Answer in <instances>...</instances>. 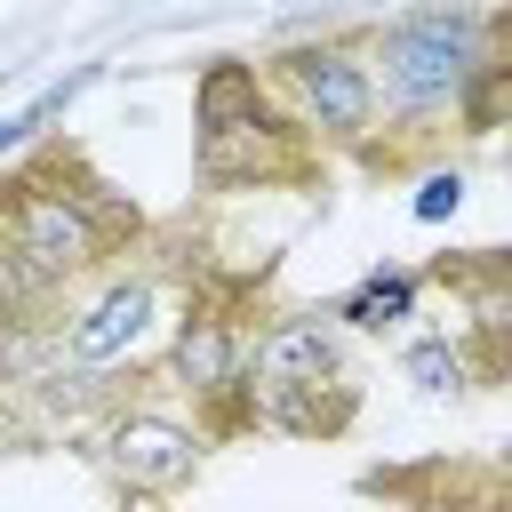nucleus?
I'll use <instances>...</instances> for the list:
<instances>
[{
  "instance_id": "obj_1",
  "label": "nucleus",
  "mask_w": 512,
  "mask_h": 512,
  "mask_svg": "<svg viewBox=\"0 0 512 512\" xmlns=\"http://www.w3.org/2000/svg\"><path fill=\"white\" fill-rule=\"evenodd\" d=\"M368 80H376V112L424 128V120H456V96L472 88L480 64H496V24L480 8H408L392 24H376L360 40Z\"/></svg>"
},
{
  "instance_id": "obj_2",
  "label": "nucleus",
  "mask_w": 512,
  "mask_h": 512,
  "mask_svg": "<svg viewBox=\"0 0 512 512\" xmlns=\"http://www.w3.org/2000/svg\"><path fill=\"white\" fill-rule=\"evenodd\" d=\"M104 240H112V224H104V208H96L88 192H64V184L24 176V184L0 200V264L24 272V280H40L48 296H56L64 280H80V272L104 256Z\"/></svg>"
},
{
  "instance_id": "obj_3",
  "label": "nucleus",
  "mask_w": 512,
  "mask_h": 512,
  "mask_svg": "<svg viewBox=\"0 0 512 512\" xmlns=\"http://www.w3.org/2000/svg\"><path fill=\"white\" fill-rule=\"evenodd\" d=\"M264 88H280L296 128L320 144H368L376 128V80L360 40H296L264 64Z\"/></svg>"
},
{
  "instance_id": "obj_4",
  "label": "nucleus",
  "mask_w": 512,
  "mask_h": 512,
  "mask_svg": "<svg viewBox=\"0 0 512 512\" xmlns=\"http://www.w3.org/2000/svg\"><path fill=\"white\" fill-rule=\"evenodd\" d=\"M160 336V280L152 272H112L56 336V352L72 368H136L144 344Z\"/></svg>"
},
{
  "instance_id": "obj_5",
  "label": "nucleus",
  "mask_w": 512,
  "mask_h": 512,
  "mask_svg": "<svg viewBox=\"0 0 512 512\" xmlns=\"http://www.w3.org/2000/svg\"><path fill=\"white\" fill-rule=\"evenodd\" d=\"M208 456V432L184 424V416H160V408H120L104 424V464L112 480L144 488V496H176Z\"/></svg>"
},
{
  "instance_id": "obj_6",
  "label": "nucleus",
  "mask_w": 512,
  "mask_h": 512,
  "mask_svg": "<svg viewBox=\"0 0 512 512\" xmlns=\"http://www.w3.org/2000/svg\"><path fill=\"white\" fill-rule=\"evenodd\" d=\"M312 384H344L336 320H320V312H288V320H272V328L248 336L240 400H256V392H312Z\"/></svg>"
},
{
  "instance_id": "obj_7",
  "label": "nucleus",
  "mask_w": 512,
  "mask_h": 512,
  "mask_svg": "<svg viewBox=\"0 0 512 512\" xmlns=\"http://www.w3.org/2000/svg\"><path fill=\"white\" fill-rule=\"evenodd\" d=\"M168 368L184 376V392H192V400L224 408V400H240L248 336L232 328V312H216V304H192V312L176 320V336H168Z\"/></svg>"
},
{
  "instance_id": "obj_8",
  "label": "nucleus",
  "mask_w": 512,
  "mask_h": 512,
  "mask_svg": "<svg viewBox=\"0 0 512 512\" xmlns=\"http://www.w3.org/2000/svg\"><path fill=\"white\" fill-rule=\"evenodd\" d=\"M192 120H200V136H224V128L264 120V72L240 64V56H216L200 72V88H192Z\"/></svg>"
},
{
  "instance_id": "obj_9",
  "label": "nucleus",
  "mask_w": 512,
  "mask_h": 512,
  "mask_svg": "<svg viewBox=\"0 0 512 512\" xmlns=\"http://www.w3.org/2000/svg\"><path fill=\"white\" fill-rule=\"evenodd\" d=\"M416 272H368L344 304H336V320L344 328H400V320H416Z\"/></svg>"
},
{
  "instance_id": "obj_10",
  "label": "nucleus",
  "mask_w": 512,
  "mask_h": 512,
  "mask_svg": "<svg viewBox=\"0 0 512 512\" xmlns=\"http://www.w3.org/2000/svg\"><path fill=\"white\" fill-rule=\"evenodd\" d=\"M400 368H408L416 392H464V376H472L464 344H448V336H416V344L400 352Z\"/></svg>"
},
{
  "instance_id": "obj_11",
  "label": "nucleus",
  "mask_w": 512,
  "mask_h": 512,
  "mask_svg": "<svg viewBox=\"0 0 512 512\" xmlns=\"http://www.w3.org/2000/svg\"><path fill=\"white\" fill-rule=\"evenodd\" d=\"M456 200H464V176H456V168H448V176H424L416 216H424V224H440V216H456Z\"/></svg>"
}]
</instances>
